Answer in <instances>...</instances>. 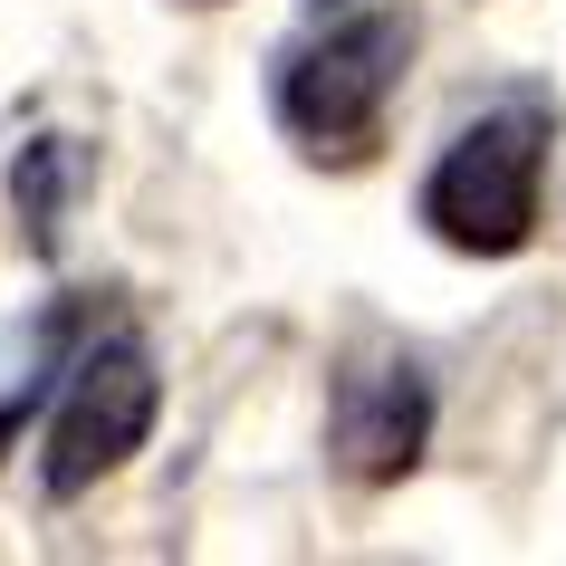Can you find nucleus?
Instances as JSON below:
<instances>
[{"label":"nucleus","instance_id":"obj_1","mask_svg":"<svg viewBox=\"0 0 566 566\" xmlns=\"http://www.w3.org/2000/svg\"><path fill=\"white\" fill-rule=\"evenodd\" d=\"M403 67H413V20L403 10H336L279 59L269 106H279V125L307 164H365L385 145Z\"/></svg>","mask_w":566,"mask_h":566},{"label":"nucleus","instance_id":"obj_2","mask_svg":"<svg viewBox=\"0 0 566 566\" xmlns=\"http://www.w3.org/2000/svg\"><path fill=\"white\" fill-rule=\"evenodd\" d=\"M537 202H547V96H509V106L471 116L442 145V164L422 174V231L461 260L528 250Z\"/></svg>","mask_w":566,"mask_h":566},{"label":"nucleus","instance_id":"obj_3","mask_svg":"<svg viewBox=\"0 0 566 566\" xmlns=\"http://www.w3.org/2000/svg\"><path fill=\"white\" fill-rule=\"evenodd\" d=\"M154 413H164V375H154V346L135 327H87V346L67 356L59 375V422H49V451H39V490L49 500H87L96 480H116L135 451H145Z\"/></svg>","mask_w":566,"mask_h":566},{"label":"nucleus","instance_id":"obj_4","mask_svg":"<svg viewBox=\"0 0 566 566\" xmlns=\"http://www.w3.org/2000/svg\"><path fill=\"white\" fill-rule=\"evenodd\" d=\"M422 451H432V375L394 346L356 356L327 394V461L356 490H394L403 471H422Z\"/></svg>","mask_w":566,"mask_h":566},{"label":"nucleus","instance_id":"obj_5","mask_svg":"<svg viewBox=\"0 0 566 566\" xmlns=\"http://www.w3.org/2000/svg\"><path fill=\"white\" fill-rule=\"evenodd\" d=\"M87 174V154L67 145V135H30L20 164H10V211L30 221V250L39 260H59V231H67V192Z\"/></svg>","mask_w":566,"mask_h":566}]
</instances>
